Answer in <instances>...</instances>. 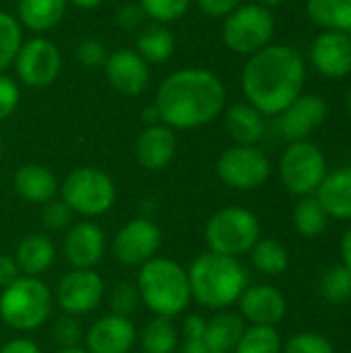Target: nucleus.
Wrapping results in <instances>:
<instances>
[{
  "instance_id": "nucleus-25",
  "label": "nucleus",
  "mask_w": 351,
  "mask_h": 353,
  "mask_svg": "<svg viewBox=\"0 0 351 353\" xmlns=\"http://www.w3.org/2000/svg\"><path fill=\"white\" fill-rule=\"evenodd\" d=\"M14 261L19 265V271L29 277H39L54 265L56 246L46 234H29L19 242Z\"/></svg>"
},
{
  "instance_id": "nucleus-12",
  "label": "nucleus",
  "mask_w": 351,
  "mask_h": 353,
  "mask_svg": "<svg viewBox=\"0 0 351 353\" xmlns=\"http://www.w3.org/2000/svg\"><path fill=\"white\" fill-rule=\"evenodd\" d=\"M161 246V230L145 217H137L122 225L112 242V254L126 267H143L155 259Z\"/></svg>"
},
{
  "instance_id": "nucleus-11",
  "label": "nucleus",
  "mask_w": 351,
  "mask_h": 353,
  "mask_svg": "<svg viewBox=\"0 0 351 353\" xmlns=\"http://www.w3.org/2000/svg\"><path fill=\"white\" fill-rule=\"evenodd\" d=\"M12 68L21 85L31 89H43L58 79L62 70V54L52 39L35 35L23 41L12 62Z\"/></svg>"
},
{
  "instance_id": "nucleus-51",
  "label": "nucleus",
  "mask_w": 351,
  "mask_h": 353,
  "mask_svg": "<svg viewBox=\"0 0 351 353\" xmlns=\"http://www.w3.org/2000/svg\"><path fill=\"white\" fill-rule=\"evenodd\" d=\"M58 353H89L87 350H81V347H62Z\"/></svg>"
},
{
  "instance_id": "nucleus-13",
  "label": "nucleus",
  "mask_w": 351,
  "mask_h": 353,
  "mask_svg": "<svg viewBox=\"0 0 351 353\" xmlns=\"http://www.w3.org/2000/svg\"><path fill=\"white\" fill-rule=\"evenodd\" d=\"M101 298L103 279L91 269H72L56 285V302L70 316H81L95 310Z\"/></svg>"
},
{
  "instance_id": "nucleus-20",
  "label": "nucleus",
  "mask_w": 351,
  "mask_h": 353,
  "mask_svg": "<svg viewBox=\"0 0 351 353\" xmlns=\"http://www.w3.org/2000/svg\"><path fill=\"white\" fill-rule=\"evenodd\" d=\"M178 151V139L176 130L166 126L163 122L157 124H147L137 143H134V157L137 161L151 172L168 168Z\"/></svg>"
},
{
  "instance_id": "nucleus-37",
  "label": "nucleus",
  "mask_w": 351,
  "mask_h": 353,
  "mask_svg": "<svg viewBox=\"0 0 351 353\" xmlns=\"http://www.w3.org/2000/svg\"><path fill=\"white\" fill-rule=\"evenodd\" d=\"M283 353H335L333 343L321 333H298L288 339Z\"/></svg>"
},
{
  "instance_id": "nucleus-43",
  "label": "nucleus",
  "mask_w": 351,
  "mask_h": 353,
  "mask_svg": "<svg viewBox=\"0 0 351 353\" xmlns=\"http://www.w3.org/2000/svg\"><path fill=\"white\" fill-rule=\"evenodd\" d=\"M145 19L147 17H145L143 8L139 6V2L137 4H122L114 14V23L124 31H137V29L141 31V27L145 25Z\"/></svg>"
},
{
  "instance_id": "nucleus-7",
  "label": "nucleus",
  "mask_w": 351,
  "mask_h": 353,
  "mask_svg": "<svg viewBox=\"0 0 351 353\" xmlns=\"http://www.w3.org/2000/svg\"><path fill=\"white\" fill-rule=\"evenodd\" d=\"M275 17L271 8L257 2L240 4L223 19L221 39L225 48L240 56H252L273 43Z\"/></svg>"
},
{
  "instance_id": "nucleus-53",
  "label": "nucleus",
  "mask_w": 351,
  "mask_h": 353,
  "mask_svg": "<svg viewBox=\"0 0 351 353\" xmlns=\"http://www.w3.org/2000/svg\"><path fill=\"white\" fill-rule=\"evenodd\" d=\"M2 149H4V143H2V134H0V155H2Z\"/></svg>"
},
{
  "instance_id": "nucleus-24",
  "label": "nucleus",
  "mask_w": 351,
  "mask_h": 353,
  "mask_svg": "<svg viewBox=\"0 0 351 353\" xmlns=\"http://www.w3.org/2000/svg\"><path fill=\"white\" fill-rule=\"evenodd\" d=\"M66 0H17V21L33 33L54 29L66 14Z\"/></svg>"
},
{
  "instance_id": "nucleus-52",
  "label": "nucleus",
  "mask_w": 351,
  "mask_h": 353,
  "mask_svg": "<svg viewBox=\"0 0 351 353\" xmlns=\"http://www.w3.org/2000/svg\"><path fill=\"white\" fill-rule=\"evenodd\" d=\"M345 105H348V114H350L351 118V87L348 89V95H345Z\"/></svg>"
},
{
  "instance_id": "nucleus-40",
  "label": "nucleus",
  "mask_w": 351,
  "mask_h": 353,
  "mask_svg": "<svg viewBox=\"0 0 351 353\" xmlns=\"http://www.w3.org/2000/svg\"><path fill=\"white\" fill-rule=\"evenodd\" d=\"M21 101V87L19 83L8 77L6 72H0V122L10 118Z\"/></svg>"
},
{
  "instance_id": "nucleus-35",
  "label": "nucleus",
  "mask_w": 351,
  "mask_h": 353,
  "mask_svg": "<svg viewBox=\"0 0 351 353\" xmlns=\"http://www.w3.org/2000/svg\"><path fill=\"white\" fill-rule=\"evenodd\" d=\"M192 2L194 0H139V6L151 23L170 25L174 21H180L188 12Z\"/></svg>"
},
{
  "instance_id": "nucleus-28",
  "label": "nucleus",
  "mask_w": 351,
  "mask_h": 353,
  "mask_svg": "<svg viewBox=\"0 0 351 353\" xmlns=\"http://www.w3.org/2000/svg\"><path fill=\"white\" fill-rule=\"evenodd\" d=\"M306 14L323 31L351 33V0H306Z\"/></svg>"
},
{
  "instance_id": "nucleus-30",
  "label": "nucleus",
  "mask_w": 351,
  "mask_h": 353,
  "mask_svg": "<svg viewBox=\"0 0 351 353\" xmlns=\"http://www.w3.org/2000/svg\"><path fill=\"white\" fill-rule=\"evenodd\" d=\"M294 219V228L298 234H302L304 238H317L327 230L329 223V215L323 209V205L319 203V199L312 196H302L298 201V205L294 207L292 213Z\"/></svg>"
},
{
  "instance_id": "nucleus-41",
  "label": "nucleus",
  "mask_w": 351,
  "mask_h": 353,
  "mask_svg": "<svg viewBox=\"0 0 351 353\" xmlns=\"http://www.w3.org/2000/svg\"><path fill=\"white\" fill-rule=\"evenodd\" d=\"M205 319L199 316V314H192L186 319L184 323V335H186V341H184V347L182 353H209L205 341H203V333H205Z\"/></svg>"
},
{
  "instance_id": "nucleus-15",
  "label": "nucleus",
  "mask_w": 351,
  "mask_h": 353,
  "mask_svg": "<svg viewBox=\"0 0 351 353\" xmlns=\"http://www.w3.org/2000/svg\"><path fill=\"white\" fill-rule=\"evenodd\" d=\"M103 72L110 87L126 97L141 95L151 81V66L139 56L137 50L130 48H120L108 54Z\"/></svg>"
},
{
  "instance_id": "nucleus-17",
  "label": "nucleus",
  "mask_w": 351,
  "mask_h": 353,
  "mask_svg": "<svg viewBox=\"0 0 351 353\" xmlns=\"http://www.w3.org/2000/svg\"><path fill=\"white\" fill-rule=\"evenodd\" d=\"M106 252V234L93 221L72 223L62 242V254L72 269H93Z\"/></svg>"
},
{
  "instance_id": "nucleus-38",
  "label": "nucleus",
  "mask_w": 351,
  "mask_h": 353,
  "mask_svg": "<svg viewBox=\"0 0 351 353\" xmlns=\"http://www.w3.org/2000/svg\"><path fill=\"white\" fill-rule=\"evenodd\" d=\"M41 223L46 230H52V232H60V230H66L72 225V211L70 207L60 199V201H50L43 205V211H41Z\"/></svg>"
},
{
  "instance_id": "nucleus-33",
  "label": "nucleus",
  "mask_w": 351,
  "mask_h": 353,
  "mask_svg": "<svg viewBox=\"0 0 351 353\" xmlns=\"http://www.w3.org/2000/svg\"><path fill=\"white\" fill-rule=\"evenodd\" d=\"M23 41V27L17 17L0 8V72L12 66Z\"/></svg>"
},
{
  "instance_id": "nucleus-14",
  "label": "nucleus",
  "mask_w": 351,
  "mask_h": 353,
  "mask_svg": "<svg viewBox=\"0 0 351 353\" xmlns=\"http://www.w3.org/2000/svg\"><path fill=\"white\" fill-rule=\"evenodd\" d=\"M329 108L323 97L314 93H302L281 114H277V130L290 143L306 141L317 128L325 124Z\"/></svg>"
},
{
  "instance_id": "nucleus-8",
  "label": "nucleus",
  "mask_w": 351,
  "mask_h": 353,
  "mask_svg": "<svg viewBox=\"0 0 351 353\" xmlns=\"http://www.w3.org/2000/svg\"><path fill=\"white\" fill-rule=\"evenodd\" d=\"M60 196L72 213L97 217L108 213L116 203L114 180L97 168H77L60 184Z\"/></svg>"
},
{
  "instance_id": "nucleus-47",
  "label": "nucleus",
  "mask_w": 351,
  "mask_h": 353,
  "mask_svg": "<svg viewBox=\"0 0 351 353\" xmlns=\"http://www.w3.org/2000/svg\"><path fill=\"white\" fill-rule=\"evenodd\" d=\"M341 259H343V265L351 271V228L341 240Z\"/></svg>"
},
{
  "instance_id": "nucleus-31",
  "label": "nucleus",
  "mask_w": 351,
  "mask_h": 353,
  "mask_svg": "<svg viewBox=\"0 0 351 353\" xmlns=\"http://www.w3.org/2000/svg\"><path fill=\"white\" fill-rule=\"evenodd\" d=\"M143 353H174L178 347V333L170 319L155 316L141 333Z\"/></svg>"
},
{
  "instance_id": "nucleus-49",
  "label": "nucleus",
  "mask_w": 351,
  "mask_h": 353,
  "mask_svg": "<svg viewBox=\"0 0 351 353\" xmlns=\"http://www.w3.org/2000/svg\"><path fill=\"white\" fill-rule=\"evenodd\" d=\"M143 118H145V122H147V124H157V122H161V120H159V114H157V110H155V105L145 108Z\"/></svg>"
},
{
  "instance_id": "nucleus-32",
  "label": "nucleus",
  "mask_w": 351,
  "mask_h": 353,
  "mask_svg": "<svg viewBox=\"0 0 351 353\" xmlns=\"http://www.w3.org/2000/svg\"><path fill=\"white\" fill-rule=\"evenodd\" d=\"M319 292L323 300H327L333 306L345 304L351 300V271L341 263L333 265L321 275L319 281Z\"/></svg>"
},
{
  "instance_id": "nucleus-29",
  "label": "nucleus",
  "mask_w": 351,
  "mask_h": 353,
  "mask_svg": "<svg viewBox=\"0 0 351 353\" xmlns=\"http://www.w3.org/2000/svg\"><path fill=\"white\" fill-rule=\"evenodd\" d=\"M250 259L252 265L259 273L267 275V277H277L283 271H288L290 265V254L288 248L275 240V238H261L252 250H250Z\"/></svg>"
},
{
  "instance_id": "nucleus-21",
  "label": "nucleus",
  "mask_w": 351,
  "mask_h": 353,
  "mask_svg": "<svg viewBox=\"0 0 351 353\" xmlns=\"http://www.w3.org/2000/svg\"><path fill=\"white\" fill-rule=\"evenodd\" d=\"M14 192L33 205H46L56 199L60 192V184L52 170L39 163H25L12 176Z\"/></svg>"
},
{
  "instance_id": "nucleus-2",
  "label": "nucleus",
  "mask_w": 351,
  "mask_h": 353,
  "mask_svg": "<svg viewBox=\"0 0 351 353\" xmlns=\"http://www.w3.org/2000/svg\"><path fill=\"white\" fill-rule=\"evenodd\" d=\"M225 97V85L215 72L190 66L159 83L153 105L159 120L172 130H194L223 114Z\"/></svg>"
},
{
  "instance_id": "nucleus-48",
  "label": "nucleus",
  "mask_w": 351,
  "mask_h": 353,
  "mask_svg": "<svg viewBox=\"0 0 351 353\" xmlns=\"http://www.w3.org/2000/svg\"><path fill=\"white\" fill-rule=\"evenodd\" d=\"M70 6H74V8H79V10H93V8H97L103 0H66Z\"/></svg>"
},
{
  "instance_id": "nucleus-19",
  "label": "nucleus",
  "mask_w": 351,
  "mask_h": 353,
  "mask_svg": "<svg viewBox=\"0 0 351 353\" xmlns=\"http://www.w3.org/2000/svg\"><path fill=\"white\" fill-rule=\"evenodd\" d=\"M240 316L257 327H275L288 312L283 294L273 285H252L240 296Z\"/></svg>"
},
{
  "instance_id": "nucleus-23",
  "label": "nucleus",
  "mask_w": 351,
  "mask_h": 353,
  "mask_svg": "<svg viewBox=\"0 0 351 353\" xmlns=\"http://www.w3.org/2000/svg\"><path fill=\"white\" fill-rule=\"evenodd\" d=\"M223 122H225V130L230 139L236 145L254 147L265 134L263 114L257 108H252L248 101L234 103L228 110H223Z\"/></svg>"
},
{
  "instance_id": "nucleus-6",
  "label": "nucleus",
  "mask_w": 351,
  "mask_h": 353,
  "mask_svg": "<svg viewBox=\"0 0 351 353\" xmlns=\"http://www.w3.org/2000/svg\"><path fill=\"white\" fill-rule=\"evenodd\" d=\"M205 240L211 252L225 256H242L261 240L259 217L242 207H225L211 215L205 225Z\"/></svg>"
},
{
  "instance_id": "nucleus-34",
  "label": "nucleus",
  "mask_w": 351,
  "mask_h": 353,
  "mask_svg": "<svg viewBox=\"0 0 351 353\" xmlns=\"http://www.w3.org/2000/svg\"><path fill=\"white\" fill-rule=\"evenodd\" d=\"M236 353H281V337L275 327H257L250 325L244 329Z\"/></svg>"
},
{
  "instance_id": "nucleus-5",
  "label": "nucleus",
  "mask_w": 351,
  "mask_h": 353,
  "mask_svg": "<svg viewBox=\"0 0 351 353\" xmlns=\"http://www.w3.org/2000/svg\"><path fill=\"white\" fill-rule=\"evenodd\" d=\"M52 314V292L39 277L23 275L0 294V319L17 331H35Z\"/></svg>"
},
{
  "instance_id": "nucleus-50",
  "label": "nucleus",
  "mask_w": 351,
  "mask_h": 353,
  "mask_svg": "<svg viewBox=\"0 0 351 353\" xmlns=\"http://www.w3.org/2000/svg\"><path fill=\"white\" fill-rule=\"evenodd\" d=\"M285 0H257V4H261V6H267V8H273V6H279V4H283Z\"/></svg>"
},
{
  "instance_id": "nucleus-42",
  "label": "nucleus",
  "mask_w": 351,
  "mask_h": 353,
  "mask_svg": "<svg viewBox=\"0 0 351 353\" xmlns=\"http://www.w3.org/2000/svg\"><path fill=\"white\" fill-rule=\"evenodd\" d=\"M54 339L60 347H77L81 339V325L77 323L74 316L66 314L54 325Z\"/></svg>"
},
{
  "instance_id": "nucleus-44",
  "label": "nucleus",
  "mask_w": 351,
  "mask_h": 353,
  "mask_svg": "<svg viewBox=\"0 0 351 353\" xmlns=\"http://www.w3.org/2000/svg\"><path fill=\"white\" fill-rule=\"evenodd\" d=\"M194 4L209 19H225L242 4V0H194Z\"/></svg>"
},
{
  "instance_id": "nucleus-36",
  "label": "nucleus",
  "mask_w": 351,
  "mask_h": 353,
  "mask_svg": "<svg viewBox=\"0 0 351 353\" xmlns=\"http://www.w3.org/2000/svg\"><path fill=\"white\" fill-rule=\"evenodd\" d=\"M141 304V296H139V290L137 285L128 283V281H120L114 285L112 294H110V308H112V314H118V316H130L137 306Z\"/></svg>"
},
{
  "instance_id": "nucleus-22",
  "label": "nucleus",
  "mask_w": 351,
  "mask_h": 353,
  "mask_svg": "<svg viewBox=\"0 0 351 353\" xmlns=\"http://www.w3.org/2000/svg\"><path fill=\"white\" fill-rule=\"evenodd\" d=\"M314 196L329 217L351 219V165L327 174Z\"/></svg>"
},
{
  "instance_id": "nucleus-39",
  "label": "nucleus",
  "mask_w": 351,
  "mask_h": 353,
  "mask_svg": "<svg viewBox=\"0 0 351 353\" xmlns=\"http://www.w3.org/2000/svg\"><path fill=\"white\" fill-rule=\"evenodd\" d=\"M106 60H108V50L99 39L89 37V39L79 41V46H77V62L81 66H85L89 70H95V68H103Z\"/></svg>"
},
{
  "instance_id": "nucleus-4",
  "label": "nucleus",
  "mask_w": 351,
  "mask_h": 353,
  "mask_svg": "<svg viewBox=\"0 0 351 353\" xmlns=\"http://www.w3.org/2000/svg\"><path fill=\"white\" fill-rule=\"evenodd\" d=\"M137 290L141 302L155 316L163 319H174L182 314L192 298L186 269L176 261L161 256H155L141 267Z\"/></svg>"
},
{
  "instance_id": "nucleus-16",
  "label": "nucleus",
  "mask_w": 351,
  "mask_h": 353,
  "mask_svg": "<svg viewBox=\"0 0 351 353\" xmlns=\"http://www.w3.org/2000/svg\"><path fill=\"white\" fill-rule=\"evenodd\" d=\"M310 62L325 79H345L351 74L350 33L321 31L310 46Z\"/></svg>"
},
{
  "instance_id": "nucleus-3",
  "label": "nucleus",
  "mask_w": 351,
  "mask_h": 353,
  "mask_svg": "<svg viewBox=\"0 0 351 353\" xmlns=\"http://www.w3.org/2000/svg\"><path fill=\"white\" fill-rule=\"evenodd\" d=\"M186 273L190 296L199 304L213 310H223L232 306L248 288V275L238 259L215 254L211 250L197 256Z\"/></svg>"
},
{
  "instance_id": "nucleus-18",
  "label": "nucleus",
  "mask_w": 351,
  "mask_h": 353,
  "mask_svg": "<svg viewBox=\"0 0 351 353\" xmlns=\"http://www.w3.org/2000/svg\"><path fill=\"white\" fill-rule=\"evenodd\" d=\"M85 341L89 353H130L137 341V329L130 319L110 312L89 327Z\"/></svg>"
},
{
  "instance_id": "nucleus-27",
  "label": "nucleus",
  "mask_w": 351,
  "mask_h": 353,
  "mask_svg": "<svg viewBox=\"0 0 351 353\" xmlns=\"http://www.w3.org/2000/svg\"><path fill=\"white\" fill-rule=\"evenodd\" d=\"M137 52L149 66L168 62L176 52V37L168 25L161 23L143 25L137 35Z\"/></svg>"
},
{
  "instance_id": "nucleus-9",
  "label": "nucleus",
  "mask_w": 351,
  "mask_h": 353,
  "mask_svg": "<svg viewBox=\"0 0 351 353\" xmlns=\"http://www.w3.org/2000/svg\"><path fill=\"white\" fill-rule=\"evenodd\" d=\"M279 176L292 194L312 196L327 176L325 153L310 141H294L279 159Z\"/></svg>"
},
{
  "instance_id": "nucleus-26",
  "label": "nucleus",
  "mask_w": 351,
  "mask_h": 353,
  "mask_svg": "<svg viewBox=\"0 0 351 353\" xmlns=\"http://www.w3.org/2000/svg\"><path fill=\"white\" fill-rule=\"evenodd\" d=\"M244 329H246L244 319L240 314L219 312L205 323L203 341L209 353H230L232 350H236Z\"/></svg>"
},
{
  "instance_id": "nucleus-45",
  "label": "nucleus",
  "mask_w": 351,
  "mask_h": 353,
  "mask_svg": "<svg viewBox=\"0 0 351 353\" xmlns=\"http://www.w3.org/2000/svg\"><path fill=\"white\" fill-rule=\"evenodd\" d=\"M19 265L12 256H6V254H0V290L8 288L12 281H17L21 275H19Z\"/></svg>"
},
{
  "instance_id": "nucleus-1",
  "label": "nucleus",
  "mask_w": 351,
  "mask_h": 353,
  "mask_svg": "<svg viewBox=\"0 0 351 353\" xmlns=\"http://www.w3.org/2000/svg\"><path fill=\"white\" fill-rule=\"evenodd\" d=\"M304 56L288 43H269L248 56L242 68V93L263 116L281 114L304 93Z\"/></svg>"
},
{
  "instance_id": "nucleus-10",
  "label": "nucleus",
  "mask_w": 351,
  "mask_h": 353,
  "mask_svg": "<svg viewBox=\"0 0 351 353\" xmlns=\"http://www.w3.org/2000/svg\"><path fill=\"white\" fill-rule=\"evenodd\" d=\"M215 168L219 180L236 190H257L271 176V161L257 145L228 147L219 155Z\"/></svg>"
},
{
  "instance_id": "nucleus-54",
  "label": "nucleus",
  "mask_w": 351,
  "mask_h": 353,
  "mask_svg": "<svg viewBox=\"0 0 351 353\" xmlns=\"http://www.w3.org/2000/svg\"><path fill=\"white\" fill-rule=\"evenodd\" d=\"M350 39H351V33H350Z\"/></svg>"
},
{
  "instance_id": "nucleus-46",
  "label": "nucleus",
  "mask_w": 351,
  "mask_h": 353,
  "mask_svg": "<svg viewBox=\"0 0 351 353\" xmlns=\"http://www.w3.org/2000/svg\"><path fill=\"white\" fill-rule=\"evenodd\" d=\"M0 353H41V350L35 345V341L19 337V339H12V341L4 343L0 347Z\"/></svg>"
}]
</instances>
